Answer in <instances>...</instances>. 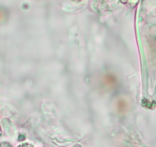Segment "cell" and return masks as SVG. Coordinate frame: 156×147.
<instances>
[{
  "instance_id": "cell-1",
  "label": "cell",
  "mask_w": 156,
  "mask_h": 147,
  "mask_svg": "<svg viewBox=\"0 0 156 147\" xmlns=\"http://www.w3.org/2000/svg\"><path fill=\"white\" fill-rule=\"evenodd\" d=\"M123 4H126L128 3V2H130V3H136V2H137L139 0H119Z\"/></svg>"
},
{
  "instance_id": "cell-2",
  "label": "cell",
  "mask_w": 156,
  "mask_h": 147,
  "mask_svg": "<svg viewBox=\"0 0 156 147\" xmlns=\"http://www.w3.org/2000/svg\"><path fill=\"white\" fill-rule=\"evenodd\" d=\"M75 1H76V2H81L82 0H75Z\"/></svg>"
}]
</instances>
